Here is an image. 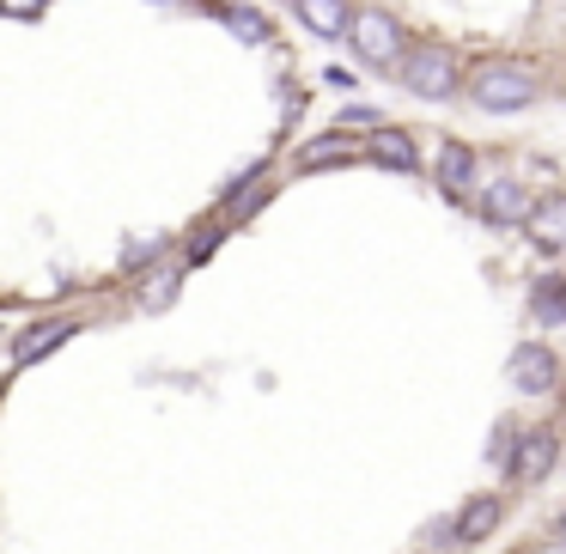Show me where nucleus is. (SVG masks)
<instances>
[{
    "mask_svg": "<svg viewBox=\"0 0 566 554\" xmlns=\"http://www.w3.org/2000/svg\"><path fill=\"white\" fill-rule=\"evenodd\" d=\"M536 92H542V74L530 62H517V55H493V62H481L475 74H469V98H475V111H488V116L530 111Z\"/></svg>",
    "mask_w": 566,
    "mask_h": 554,
    "instance_id": "1",
    "label": "nucleus"
},
{
    "mask_svg": "<svg viewBox=\"0 0 566 554\" xmlns=\"http://www.w3.org/2000/svg\"><path fill=\"white\" fill-rule=\"evenodd\" d=\"M396 80L415 98H451L463 86V67H457V50H444V43H415L402 55V67H396Z\"/></svg>",
    "mask_w": 566,
    "mask_h": 554,
    "instance_id": "2",
    "label": "nucleus"
},
{
    "mask_svg": "<svg viewBox=\"0 0 566 554\" xmlns=\"http://www.w3.org/2000/svg\"><path fill=\"white\" fill-rule=\"evenodd\" d=\"M354 55L366 67H384V74H390V67H402V55L415 50V43L402 38V25H396L390 13H384V7H366V13H354Z\"/></svg>",
    "mask_w": 566,
    "mask_h": 554,
    "instance_id": "3",
    "label": "nucleus"
},
{
    "mask_svg": "<svg viewBox=\"0 0 566 554\" xmlns=\"http://www.w3.org/2000/svg\"><path fill=\"white\" fill-rule=\"evenodd\" d=\"M505 378H512L517 396H548L554 384H560V359H554L548 347L524 342V347H512V359H505Z\"/></svg>",
    "mask_w": 566,
    "mask_h": 554,
    "instance_id": "4",
    "label": "nucleus"
},
{
    "mask_svg": "<svg viewBox=\"0 0 566 554\" xmlns=\"http://www.w3.org/2000/svg\"><path fill=\"white\" fill-rule=\"evenodd\" d=\"M475 208H481V220H488V226H524L530 213H536V201H530V189L517 184V177H488Z\"/></svg>",
    "mask_w": 566,
    "mask_h": 554,
    "instance_id": "5",
    "label": "nucleus"
},
{
    "mask_svg": "<svg viewBox=\"0 0 566 554\" xmlns=\"http://www.w3.org/2000/svg\"><path fill=\"white\" fill-rule=\"evenodd\" d=\"M554 457H560V432H554V427H530L524 439H517V457H512L505 475H512V481H542L554 469Z\"/></svg>",
    "mask_w": 566,
    "mask_h": 554,
    "instance_id": "6",
    "label": "nucleus"
},
{
    "mask_svg": "<svg viewBox=\"0 0 566 554\" xmlns=\"http://www.w3.org/2000/svg\"><path fill=\"white\" fill-rule=\"evenodd\" d=\"M293 7L317 38H329V43L354 38V7H347V0H293Z\"/></svg>",
    "mask_w": 566,
    "mask_h": 554,
    "instance_id": "7",
    "label": "nucleus"
},
{
    "mask_svg": "<svg viewBox=\"0 0 566 554\" xmlns=\"http://www.w3.org/2000/svg\"><path fill=\"white\" fill-rule=\"evenodd\" d=\"M74 330H80L74 317H50V323H38V330H31V335H13V366L25 372L31 359H43V354H50V347H62L67 335H74Z\"/></svg>",
    "mask_w": 566,
    "mask_h": 554,
    "instance_id": "8",
    "label": "nucleus"
},
{
    "mask_svg": "<svg viewBox=\"0 0 566 554\" xmlns=\"http://www.w3.org/2000/svg\"><path fill=\"white\" fill-rule=\"evenodd\" d=\"M524 232H530V244H542V250H566V196H542L536 213L524 220Z\"/></svg>",
    "mask_w": 566,
    "mask_h": 554,
    "instance_id": "9",
    "label": "nucleus"
},
{
    "mask_svg": "<svg viewBox=\"0 0 566 554\" xmlns=\"http://www.w3.org/2000/svg\"><path fill=\"white\" fill-rule=\"evenodd\" d=\"M354 159H359V147H354V140H347V135H342V128L293 153V165H298V171H323V165H354Z\"/></svg>",
    "mask_w": 566,
    "mask_h": 554,
    "instance_id": "10",
    "label": "nucleus"
},
{
    "mask_svg": "<svg viewBox=\"0 0 566 554\" xmlns=\"http://www.w3.org/2000/svg\"><path fill=\"white\" fill-rule=\"evenodd\" d=\"M432 171H439L444 196H463V189L475 184V153H469L463 140H444V147H439V165H432Z\"/></svg>",
    "mask_w": 566,
    "mask_h": 554,
    "instance_id": "11",
    "label": "nucleus"
},
{
    "mask_svg": "<svg viewBox=\"0 0 566 554\" xmlns=\"http://www.w3.org/2000/svg\"><path fill=\"white\" fill-rule=\"evenodd\" d=\"M530 311H536V323L560 330L566 323V274H536V286H530Z\"/></svg>",
    "mask_w": 566,
    "mask_h": 554,
    "instance_id": "12",
    "label": "nucleus"
},
{
    "mask_svg": "<svg viewBox=\"0 0 566 554\" xmlns=\"http://www.w3.org/2000/svg\"><path fill=\"white\" fill-rule=\"evenodd\" d=\"M371 159L390 165V171H420V153H415V140H408L402 128H384V135H371Z\"/></svg>",
    "mask_w": 566,
    "mask_h": 554,
    "instance_id": "13",
    "label": "nucleus"
},
{
    "mask_svg": "<svg viewBox=\"0 0 566 554\" xmlns=\"http://www.w3.org/2000/svg\"><path fill=\"white\" fill-rule=\"evenodd\" d=\"M493 524H500V500H488V493H475V500L457 512V536H463V542H481Z\"/></svg>",
    "mask_w": 566,
    "mask_h": 554,
    "instance_id": "14",
    "label": "nucleus"
},
{
    "mask_svg": "<svg viewBox=\"0 0 566 554\" xmlns=\"http://www.w3.org/2000/svg\"><path fill=\"white\" fill-rule=\"evenodd\" d=\"M177 281H184L177 269L147 274V281H140V311H171V305H177Z\"/></svg>",
    "mask_w": 566,
    "mask_h": 554,
    "instance_id": "15",
    "label": "nucleus"
},
{
    "mask_svg": "<svg viewBox=\"0 0 566 554\" xmlns=\"http://www.w3.org/2000/svg\"><path fill=\"white\" fill-rule=\"evenodd\" d=\"M220 19H226V25H232L244 43H269V19H262V13H250V7H226Z\"/></svg>",
    "mask_w": 566,
    "mask_h": 554,
    "instance_id": "16",
    "label": "nucleus"
},
{
    "mask_svg": "<svg viewBox=\"0 0 566 554\" xmlns=\"http://www.w3.org/2000/svg\"><path fill=\"white\" fill-rule=\"evenodd\" d=\"M335 128H384V116L366 111V104H354V111H342V123H335Z\"/></svg>",
    "mask_w": 566,
    "mask_h": 554,
    "instance_id": "17",
    "label": "nucleus"
},
{
    "mask_svg": "<svg viewBox=\"0 0 566 554\" xmlns=\"http://www.w3.org/2000/svg\"><path fill=\"white\" fill-rule=\"evenodd\" d=\"M427 542H432V548H451V542H463V536H457V518H439V524L427 530Z\"/></svg>",
    "mask_w": 566,
    "mask_h": 554,
    "instance_id": "18",
    "label": "nucleus"
},
{
    "mask_svg": "<svg viewBox=\"0 0 566 554\" xmlns=\"http://www.w3.org/2000/svg\"><path fill=\"white\" fill-rule=\"evenodd\" d=\"M38 7H43V0H7V13H13V19H31Z\"/></svg>",
    "mask_w": 566,
    "mask_h": 554,
    "instance_id": "19",
    "label": "nucleus"
},
{
    "mask_svg": "<svg viewBox=\"0 0 566 554\" xmlns=\"http://www.w3.org/2000/svg\"><path fill=\"white\" fill-rule=\"evenodd\" d=\"M560 542H566V518H560Z\"/></svg>",
    "mask_w": 566,
    "mask_h": 554,
    "instance_id": "20",
    "label": "nucleus"
}]
</instances>
